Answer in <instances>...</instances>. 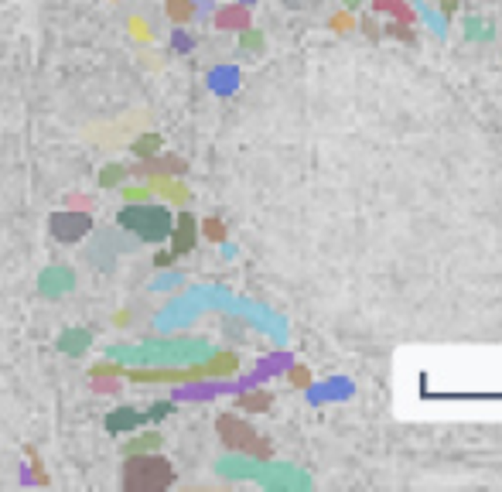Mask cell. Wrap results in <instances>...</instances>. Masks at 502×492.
<instances>
[{"instance_id":"21","label":"cell","mask_w":502,"mask_h":492,"mask_svg":"<svg viewBox=\"0 0 502 492\" xmlns=\"http://www.w3.org/2000/svg\"><path fill=\"white\" fill-rule=\"evenodd\" d=\"M291 376L297 379V386H308V372H304V369H294Z\"/></svg>"},{"instance_id":"6","label":"cell","mask_w":502,"mask_h":492,"mask_svg":"<svg viewBox=\"0 0 502 492\" xmlns=\"http://www.w3.org/2000/svg\"><path fill=\"white\" fill-rule=\"evenodd\" d=\"M137 424H140V413H137V410H130V407L113 410V413L106 417V431H110V434H124V431H133Z\"/></svg>"},{"instance_id":"2","label":"cell","mask_w":502,"mask_h":492,"mask_svg":"<svg viewBox=\"0 0 502 492\" xmlns=\"http://www.w3.org/2000/svg\"><path fill=\"white\" fill-rule=\"evenodd\" d=\"M120 226L130 229V233H137L144 243H161V240H167L174 219H171V212H167L165 205L130 202L124 212H120Z\"/></svg>"},{"instance_id":"10","label":"cell","mask_w":502,"mask_h":492,"mask_svg":"<svg viewBox=\"0 0 502 492\" xmlns=\"http://www.w3.org/2000/svg\"><path fill=\"white\" fill-rule=\"evenodd\" d=\"M229 24L246 28V14H243V10H226V14H219V28H229Z\"/></svg>"},{"instance_id":"18","label":"cell","mask_w":502,"mask_h":492,"mask_svg":"<svg viewBox=\"0 0 502 492\" xmlns=\"http://www.w3.org/2000/svg\"><path fill=\"white\" fill-rule=\"evenodd\" d=\"M206 233H209V240H222V236H226V229H222L215 219H209V222H206Z\"/></svg>"},{"instance_id":"15","label":"cell","mask_w":502,"mask_h":492,"mask_svg":"<svg viewBox=\"0 0 502 492\" xmlns=\"http://www.w3.org/2000/svg\"><path fill=\"white\" fill-rule=\"evenodd\" d=\"M144 448H158V434H144L140 441H133V445H130V454H133V451H144Z\"/></svg>"},{"instance_id":"7","label":"cell","mask_w":502,"mask_h":492,"mask_svg":"<svg viewBox=\"0 0 502 492\" xmlns=\"http://www.w3.org/2000/svg\"><path fill=\"white\" fill-rule=\"evenodd\" d=\"M165 10H167L171 21H181V24H185V21L195 17V0H167Z\"/></svg>"},{"instance_id":"13","label":"cell","mask_w":502,"mask_h":492,"mask_svg":"<svg viewBox=\"0 0 502 492\" xmlns=\"http://www.w3.org/2000/svg\"><path fill=\"white\" fill-rule=\"evenodd\" d=\"M124 174H126L124 164H110V167H106V171L99 174V181H103V185H117V181H120Z\"/></svg>"},{"instance_id":"5","label":"cell","mask_w":502,"mask_h":492,"mask_svg":"<svg viewBox=\"0 0 502 492\" xmlns=\"http://www.w3.org/2000/svg\"><path fill=\"white\" fill-rule=\"evenodd\" d=\"M171 243H174V253H188L195 240H199V229H195V215H178V222L171 226Z\"/></svg>"},{"instance_id":"22","label":"cell","mask_w":502,"mask_h":492,"mask_svg":"<svg viewBox=\"0 0 502 492\" xmlns=\"http://www.w3.org/2000/svg\"><path fill=\"white\" fill-rule=\"evenodd\" d=\"M174 260V253H158V267H167Z\"/></svg>"},{"instance_id":"3","label":"cell","mask_w":502,"mask_h":492,"mask_svg":"<svg viewBox=\"0 0 502 492\" xmlns=\"http://www.w3.org/2000/svg\"><path fill=\"white\" fill-rule=\"evenodd\" d=\"M215 431H219V438H222L226 448L250 451V454H256V458H267V454H270V445L253 431L246 420H240V417H233V413H222V417L215 420Z\"/></svg>"},{"instance_id":"23","label":"cell","mask_w":502,"mask_h":492,"mask_svg":"<svg viewBox=\"0 0 502 492\" xmlns=\"http://www.w3.org/2000/svg\"><path fill=\"white\" fill-rule=\"evenodd\" d=\"M359 3H362V0H345V7H349V10H352V7H359Z\"/></svg>"},{"instance_id":"14","label":"cell","mask_w":502,"mask_h":492,"mask_svg":"<svg viewBox=\"0 0 502 492\" xmlns=\"http://www.w3.org/2000/svg\"><path fill=\"white\" fill-rule=\"evenodd\" d=\"M151 167H161V171H171V174H181V171H185V161H181V158H161V161H154Z\"/></svg>"},{"instance_id":"4","label":"cell","mask_w":502,"mask_h":492,"mask_svg":"<svg viewBox=\"0 0 502 492\" xmlns=\"http://www.w3.org/2000/svg\"><path fill=\"white\" fill-rule=\"evenodd\" d=\"M92 229V219L85 215V212H58V215H51V236L58 240V243H79L85 240V233Z\"/></svg>"},{"instance_id":"1","label":"cell","mask_w":502,"mask_h":492,"mask_svg":"<svg viewBox=\"0 0 502 492\" xmlns=\"http://www.w3.org/2000/svg\"><path fill=\"white\" fill-rule=\"evenodd\" d=\"M174 482V468L161 454H130L124 465V489L126 492H161Z\"/></svg>"},{"instance_id":"12","label":"cell","mask_w":502,"mask_h":492,"mask_svg":"<svg viewBox=\"0 0 502 492\" xmlns=\"http://www.w3.org/2000/svg\"><path fill=\"white\" fill-rule=\"evenodd\" d=\"M158 144H161V140H158V137H154V133H147V137H140V140H137V144H133V151H137V154H144V158H147V154H154V151H158Z\"/></svg>"},{"instance_id":"16","label":"cell","mask_w":502,"mask_h":492,"mask_svg":"<svg viewBox=\"0 0 502 492\" xmlns=\"http://www.w3.org/2000/svg\"><path fill=\"white\" fill-rule=\"evenodd\" d=\"M424 17L430 21V28H434V35H444V17H437V14H434V10H427V7H424Z\"/></svg>"},{"instance_id":"19","label":"cell","mask_w":502,"mask_h":492,"mask_svg":"<svg viewBox=\"0 0 502 492\" xmlns=\"http://www.w3.org/2000/svg\"><path fill=\"white\" fill-rule=\"evenodd\" d=\"M144 195H147L144 188H126V199H130V202H144Z\"/></svg>"},{"instance_id":"17","label":"cell","mask_w":502,"mask_h":492,"mask_svg":"<svg viewBox=\"0 0 502 492\" xmlns=\"http://www.w3.org/2000/svg\"><path fill=\"white\" fill-rule=\"evenodd\" d=\"M243 48H263V35H256V31H243Z\"/></svg>"},{"instance_id":"20","label":"cell","mask_w":502,"mask_h":492,"mask_svg":"<svg viewBox=\"0 0 502 492\" xmlns=\"http://www.w3.org/2000/svg\"><path fill=\"white\" fill-rule=\"evenodd\" d=\"M437 3H441L444 14H455V7H458V0H437Z\"/></svg>"},{"instance_id":"8","label":"cell","mask_w":502,"mask_h":492,"mask_svg":"<svg viewBox=\"0 0 502 492\" xmlns=\"http://www.w3.org/2000/svg\"><path fill=\"white\" fill-rule=\"evenodd\" d=\"M270 404H274L270 393H243V397H240V407L243 410H267Z\"/></svg>"},{"instance_id":"11","label":"cell","mask_w":502,"mask_h":492,"mask_svg":"<svg viewBox=\"0 0 502 492\" xmlns=\"http://www.w3.org/2000/svg\"><path fill=\"white\" fill-rule=\"evenodd\" d=\"M236 366H240V359H236L233 352H222V356L212 363V372H233Z\"/></svg>"},{"instance_id":"9","label":"cell","mask_w":502,"mask_h":492,"mask_svg":"<svg viewBox=\"0 0 502 492\" xmlns=\"http://www.w3.org/2000/svg\"><path fill=\"white\" fill-rule=\"evenodd\" d=\"M465 28H468V38H492V28H489V21H482V17H468Z\"/></svg>"}]
</instances>
